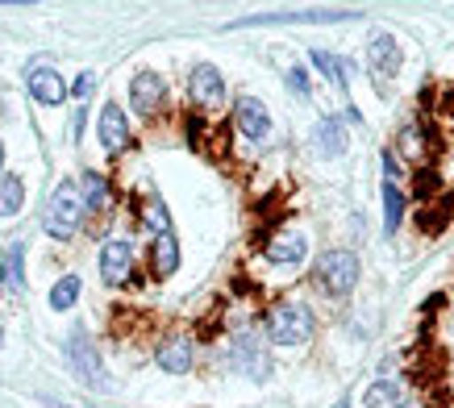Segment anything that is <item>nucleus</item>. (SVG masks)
<instances>
[{
	"label": "nucleus",
	"instance_id": "nucleus-1",
	"mask_svg": "<svg viewBox=\"0 0 454 408\" xmlns=\"http://www.w3.org/2000/svg\"><path fill=\"white\" fill-rule=\"evenodd\" d=\"M80 221H83L80 184H75V179H63V184L55 188V196L46 200V213H42V230L51 233V238H59V242H67V238H75Z\"/></svg>",
	"mask_w": 454,
	"mask_h": 408
},
{
	"label": "nucleus",
	"instance_id": "nucleus-2",
	"mask_svg": "<svg viewBox=\"0 0 454 408\" xmlns=\"http://www.w3.org/2000/svg\"><path fill=\"white\" fill-rule=\"evenodd\" d=\"M313 329H317V321L304 304H276L267 313V338L276 341V346H304V341L313 338Z\"/></svg>",
	"mask_w": 454,
	"mask_h": 408
},
{
	"label": "nucleus",
	"instance_id": "nucleus-3",
	"mask_svg": "<svg viewBox=\"0 0 454 408\" xmlns=\"http://www.w3.org/2000/svg\"><path fill=\"white\" fill-rule=\"evenodd\" d=\"M313 279L321 284V292H330V296H346L358 279V259L350 250H325L313 267Z\"/></svg>",
	"mask_w": 454,
	"mask_h": 408
},
{
	"label": "nucleus",
	"instance_id": "nucleus-4",
	"mask_svg": "<svg viewBox=\"0 0 454 408\" xmlns=\"http://www.w3.org/2000/svg\"><path fill=\"white\" fill-rule=\"evenodd\" d=\"M67 363H71V371L88 383V388H109V375H105V363H100V350L92 346V338H88L83 329H71Z\"/></svg>",
	"mask_w": 454,
	"mask_h": 408
},
{
	"label": "nucleus",
	"instance_id": "nucleus-5",
	"mask_svg": "<svg viewBox=\"0 0 454 408\" xmlns=\"http://www.w3.org/2000/svg\"><path fill=\"white\" fill-rule=\"evenodd\" d=\"M400 63H404L400 42L392 38V34H375L372 46H367V71H372V80H375V92H384L387 83L396 80Z\"/></svg>",
	"mask_w": 454,
	"mask_h": 408
},
{
	"label": "nucleus",
	"instance_id": "nucleus-6",
	"mask_svg": "<svg viewBox=\"0 0 454 408\" xmlns=\"http://www.w3.org/2000/svg\"><path fill=\"white\" fill-rule=\"evenodd\" d=\"M134 271V246L125 242V238H109V242L100 246V279L105 284H125Z\"/></svg>",
	"mask_w": 454,
	"mask_h": 408
},
{
	"label": "nucleus",
	"instance_id": "nucleus-7",
	"mask_svg": "<svg viewBox=\"0 0 454 408\" xmlns=\"http://www.w3.org/2000/svg\"><path fill=\"white\" fill-rule=\"evenodd\" d=\"M234 367L247 371L250 380H267V371H271V363H267V350H262V341L254 329H242L234 338Z\"/></svg>",
	"mask_w": 454,
	"mask_h": 408
},
{
	"label": "nucleus",
	"instance_id": "nucleus-8",
	"mask_svg": "<svg viewBox=\"0 0 454 408\" xmlns=\"http://www.w3.org/2000/svg\"><path fill=\"white\" fill-rule=\"evenodd\" d=\"M188 92L200 109H221V100H225V80H221V71L213 63H200L192 67V80H188Z\"/></svg>",
	"mask_w": 454,
	"mask_h": 408
},
{
	"label": "nucleus",
	"instance_id": "nucleus-9",
	"mask_svg": "<svg viewBox=\"0 0 454 408\" xmlns=\"http://www.w3.org/2000/svg\"><path fill=\"white\" fill-rule=\"evenodd\" d=\"M234 125L250 137V142H262V137H267V129H271V113H267V105H262V100H254V96H238Z\"/></svg>",
	"mask_w": 454,
	"mask_h": 408
},
{
	"label": "nucleus",
	"instance_id": "nucleus-10",
	"mask_svg": "<svg viewBox=\"0 0 454 408\" xmlns=\"http://www.w3.org/2000/svg\"><path fill=\"white\" fill-rule=\"evenodd\" d=\"M97 129H100V146L109 150V154H121V150L129 146V122H125V113L117 100H109V105L100 109Z\"/></svg>",
	"mask_w": 454,
	"mask_h": 408
},
{
	"label": "nucleus",
	"instance_id": "nucleus-11",
	"mask_svg": "<svg viewBox=\"0 0 454 408\" xmlns=\"http://www.w3.org/2000/svg\"><path fill=\"white\" fill-rule=\"evenodd\" d=\"M163 96H167V83H163V75H154V71H138L134 83H129L134 113H142V117H151V113L163 105Z\"/></svg>",
	"mask_w": 454,
	"mask_h": 408
},
{
	"label": "nucleus",
	"instance_id": "nucleus-12",
	"mask_svg": "<svg viewBox=\"0 0 454 408\" xmlns=\"http://www.w3.org/2000/svg\"><path fill=\"white\" fill-rule=\"evenodd\" d=\"M26 88L38 105H63L67 100V83H63V75L55 67H29Z\"/></svg>",
	"mask_w": 454,
	"mask_h": 408
},
{
	"label": "nucleus",
	"instance_id": "nucleus-13",
	"mask_svg": "<svg viewBox=\"0 0 454 408\" xmlns=\"http://www.w3.org/2000/svg\"><path fill=\"white\" fill-rule=\"evenodd\" d=\"M192 358H196V350L188 338H167V341H159V350H154V363H159L167 375H188V371H192Z\"/></svg>",
	"mask_w": 454,
	"mask_h": 408
},
{
	"label": "nucleus",
	"instance_id": "nucleus-14",
	"mask_svg": "<svg viewBox=\"0 0 454 408\" xmlns=\"http://www.w3.org/2000/svg\"><path fill=\"white\" fill-rule=\"evenodd\" d=\"M26 287V242H13L4 250V263H0V296L9 292L17 296Z\"/></svg>",
	"mask_w": 454,
	"mask_h": 408
},
{
	"label": "nucleus",
	"instance_id": "nucleus-15",
	"mask_svg": "<svg viewBox=\"0 0 454 408\" xmlns=\"http://www.w3.org/2000/svg\"><path fill=\"white\" fill-rule=\"evenodd\" d=\"M151 267L159 279H171L179 267V242H176V233L167 230V233H154V246H151Z\"/></svg>",
	"mask_w": 454,
	"mask_h": 408
},
{
	"label": "nucleus",
	"instance_id": "nucleus-16",
	"mask_svg": "<svg viewBox=\"0 0 454 408\" xmlns=\"http://www.w3.org/2000/svg\"><path fill=\"white\" fill-rule=\"evenodd\" d=\"M355 13H262V17H242L230 29H247V26H276V21H296V26H313V21H346Z\"/></svg>",
	"mask_w": 454,
	"mask_h": 408
},
{
	"label": "nucleus",
	"instance_id": "nucleus-17",
	"mask_svg": "<svg viewBox=\"0 0 454 408\" xmlns=\"http://www.w3.org/2000/svg\"><path fill=\"white\" fill-rule=\"evenodd\" d=\"M309 255V242H304V233H276L271 246H267V259L279 263V267H292V263H301Z\"/></svg>",
	"mask_w": 454,
	"mask_h": 408
},
{
	"label": "nucleus",
	"instance_id": "nucleus-18",
	"mask_svg": "<svg viewBox=\"0 0 454 408\" xmlns=\"http://www.w3.org/2000/svg\"><path fill=\"white\" fill-rule=\"evenodd\" d=\"M313 146L321 159H338L346 150V134H342V125H338V117H325V122H317L313 129Z\"/></svg>",
	"mask_w": 454,
	"mask_h": 408
},
{
	"label": "nucleus",
	"instance_id": "nucleus-19",
	"mask_svg": "<svg viewBox=\"0 0 454 408\" xmlns=\"http://www.w3.org/2000/svg\"><path fill=\"white\" fill-rule=\"evenodd\" d=\"M26 204V184L17 176H4L0 179V217H17Z\"/></svg>",
	"mask_w": 454,
	"mask_h": 408
},
{
	"label": "nucleus",
	"instance_id": "nucleus-20",
	"mask_svg": "<svg viewBox=\"0 0 454 408\" xmlns=\"http://www.w3.org/2000/svg\"><path fill=\"white\" fill-rule=\"evenodd\" d=\"M105 204H109V179L88 171L83 176V213H100Z\"/></svg>",
	"mask_w": 454,
	"mask_h": 408
},
{
	"label": "nucleus",
	"instance_id": "nucleus-21",
	"mask_svg": "<svg viewBox=\"0 0 454 408\" xmlns=\"http://www.w3.org/2000/svg\"><path fill=\"white\" fill-rule=\"evenodd\" d=\"M75 300H80V275H63V279L51 287V309H55V313H67Z\"/></svg>",
	"mask_w": 454,
	"mask_h": 408
},
{
	"label": "nucleus",
	"instance_id": "nucleus-22",
	"mask_svg": "<svg viewBox=\"0 0 454 408\" xmlns=\"http://www.w3.org/2000/svg\"><path fill=\"white\" fill-rule=\"evenodd\" d=\"M313 67L325 75V80L333 83V88H346V75H350V67H346L342 59H333V55H325V51H313Z\"/></svg>",
	"mask_w": 454,
	"mask_h": 408
},
{
	"label": "nucleus",
	"instance_id": "nucleus-23",
	"mask_svg": "<svg viewBox=\"0 0 454 408\" xmlns=\"http://www.w3.org/2000/svg\"><path fill=\"white\" fill-rule=\"evenodd\" d=\"M400 217H404V196H400L396 184H387L384 179V230L392 233L400 225Z\"/></svg>",
	"mask_w": 454,
	"mask_h": 408
},
{
	"label": "nucleus",
	"instance_id": "nucleus-24",
	"mask_svg": "<svg viewBox=\"0 0 454 408\" xmlns=\"http://www.w3.org/2000/svg\"><path fill=\"white\" fill-rule=\"evenodd\" d=\"M426 129H421V125H404V129H400V154H404V159H421V154H426Z\"/></svg>",
	"mask_w": 454,
	"mask_h": 408
},
{
	"label": "nucleus",
	"instance_id": "nucleus-25",
	"mask_svg": "<svg viewBox=\"0 0 454 408\" xmlns=\"http://www.w3.org/2000/svg\"><path fill=\"white\" fill-rule=\"evenodd\" d=\"M367 408H400V392L396 383H372V392H367Z\"/></svg>",
	"mask_w": 454,
	"mask_h": 408
},
{
	"label": "nucleus",
	"instance_id": "nucleus-26",
	"mask_svg": "<svg viewBox=\"0 0 454 408\" xmlns=\"http://www.w3.org/2000/svg\"><path fill=\"white\" fill-rule=\"evenodd\" d=\"M142 221H146L154 233H167V230H171V221H167V208H163V200H159V196H151V200H146V208H142Z\"/></svg>",
	"mask_w": 454,
	"mask_h": 408
},
{
	"label": "nucleus",
	"instance_id": "nucleus-27",
	"mask_svg": "<svg viewBox=\"0 0 454 408\" xmlns=\"http://www.w3.org/2000/svg\"><path fill=\"white\" fill-rule=\"evenodd\" d=\"M288 88H292L296 96H309V75H304L301 67H292V71H288Z\"/></svg>",
	"mask_w": 454,
	"mask_h": 408
},
{
	"label": "nucleus",
	"instance_id": "nucleus-28",
	"mask_svg": "<svg viewBox=\"0 0 454 408\" xmlns=\"http://www.w3.org/2000/svg\"><path fill=\"white\" fill-rule=\"evenodd\" d=\"M92 88H97V75H80V80L71 83V92L80 96V100H88V96H92Z\"/></svg>",
	"mask_w": 454,
	"mask_h": 408
},
{
	"label": "nucleus",
	"instance_id": "nucleus-29",
	"mask_svg": "<svg viewBox=\"0 0 454 408\" xmlns=\"http://www.w3.org/2000/svg\"><path fill=\"white\" fill-rule=\"evenodd\" d=\"M0 4H38V0H0Z\"/></svg>",
	"mask_w": 454,
	"mask_h": 408
},
{
	"label": "nucleus",
	"instance_id": "nucleus-30",
	"mask_svg": "<svg viewBox=\"0 0 454 408\" xmlns=\"http://www.w3.org/2000/svg\"><path fill=\"white\" fill-rule=\"evenodd\" d=\"M333 408H350V400H338V404H333Z\"/></svg>",
	"mask_w": 454,
	"mask_h": 408
},
{
	"label": "nucleus",
	"instance_id": "nucleus-31",
	"mask_svg": "<svg viewBox=\"0 0 454 408\" xmlns=\"http://www.w3.org/2000/svg\"><path fill=\"white\" fill-rule=\"evenodd\" d=\"M0 167H4V146H0Z\"/></svg>",
	"mask_w": 454,
	"mask_h": 408
},
{
	"label": "nucleus",
	"instance_id": "nucleus-32",
	"mask_svg": "<svg viewBox=\"0 0 454 408\" xmlns=\"http://www.w3.org/2000/svg\"><path fill=\"white\" fill-rule=\"evenodd\" d=\"M400 408H421V404H400Z\"/></svg>",
	"mask_w": 454,
	"mask_h": 408
}]
</instances>
